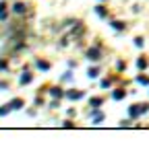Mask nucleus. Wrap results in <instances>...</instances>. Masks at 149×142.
<instances>
[{
    "label": "nucleus",
    "instance_id": "18",
    "mask_svg": "<svg viewBox=\"0 0 149 142\" xmlns=\"http://www.w3.org/2000/svg\"><path fill=\"white\" fill-rule=\"evenodd\" d=\"M135 45L137 47H143V37H135Z\"/></svg>",
    "mask_w": 149,
    "mask_h": 142
},
{
    "label": "nucleus",
    "instance_id": "12",
    "mask_svg": "<svg viewBox=\"0 0 149 142\" xmlns=\"http://www.w3.org/2000/svg\"><path fill=\"white\" fill-rule=\"evenodd\" d=\"M87 76H89V78H97V76H100V70H97V68H89Z\"/></svg>",
    "mask_w": 149,
    "mask_h": 142
},
{
    "label": "nucleus",
    "instance_id": "15",
    "mask_svg": "<svg viewBox=\"0 0 149 142\" xmlns=\"http://www.w3.org/2000/svg\"><path fill=\"white\" fill-rule=\"evenodd\" d=\"M10 109H13V107H10V103H8V105H4V107L0 109V117H4V115H6V113H8Z\"/></svg>",
    "mask_w": 149,
    "mask_h": 142
},
{
    "label": "nucleus",
    "instance_id": "22",
    "mask_svg": "<svg viewBox=\"0 0 149 142\" xmlns=\"http://www.w3.org/2000/svg\"><path fill=\"white\" fill-rule=\"evenodd\" d=\"M100 2H106V0H100Z\"/></svg>",
    "mask_w": 149,
    "mask_h": 142
},
{
    "label": "nucleus",
    "instance_id": "10",
    "mask_svg": "<svg viewBox=\"0 0 149 142\" xmlns=\"http://www.w3.org/2000/svg\"><path fill=\"white\" fill-rule=\"evenodd\" d=\"M95 12H97V14L102 16V19H106V16H108V10H106V8H104L102 4H97V6H95Z\"/></svg>",
    "mask_w": 149,
    "mask_h": 142
},
{
    "label": "nucleus",
    "instance_id": "14",
    "mask_svg": "<svg viewBox=\"0 0 149 142\" xmlns=\"http://www.w3.org/2000/svg\"><path fill=\"white\" fill-rule=\"evenodd\" d=\"M37 68H40V70H50V64L44 62V60H37Z\"/></svg>",
    "mask_w": 149,
    "mask_h": 142
},
{
    "label": "nucleus",
    "instance_id": "2",
    "mask_svg": "<svg viewBox=\"0 0 149 142\" xmlns=\"http://www.w3.org/2000/svg\"><path fill=\"white\" fill-rule=\"evenodd\" d=\"M87 58H89L91 62H97V60L102 58V54H100L97 47H91V49H87Z\"/></svg>",
    "mask_w": 149,
    "mask_h": 142
},
{
    "label": "nucleus",
    "instance_id": "4",
    "mask_svg": "<svg viewBox=\"0 0 149 142\" xmlns=\"http://www.w3.org/2000/svg\"><path fill=\"white\" fill-rule=\"evenodd\" d=\"M50 95H52L54 99H60V97H64V93H62V88H60V86H52V88H50Z\"/></svg>",
    "mask_w": 149,
    "mask_h": 142
},
{
    "label": "nucleus",
    "instance_id": "17",
    "mask_svg": "<svg viewBox=\"0 0 149 142\" xmlns=\"http://www.w3.org/2000/svg\"><path fill=\"white\" fill-rule=\"evenodd\" d=\"M137 66L143 70V68H147V60H137Z\"/></svg>",
    "mask_w": 149,
    "mask_h": 142
},
{
    "label": "nucleus",
    "instance_id": "21",
    "mask_svg": "<svg viewBox=\"0 0 149 142\" xmlns=\"http://www.w3.org/2000/svg\"><path fill=\"white\" fill-rule=\"evenodd\" d=\"M62 126H64V128H72V121H70V119H66V121L62 123Z\"/></svg>",
    "mask_w": 149,
    "mask_h": 142
},
{
    "label": "nucleus",
    "instance_id": "16",
    "mask_svg": "<svg viewBox=\"0 0 149 142\" xmlns=\"http://www.w3.org/2000/svg\"><path fill=\"white\" fill-rule=\"evenodd\" d=\"M137 82H139V84H149V78H147V76H139Z\"/></svg>",
    "mask_w": 149,
    "mask_h": 142
},
{
    "label": "nucleus",
    "instance_id": "19",
    "mask_svg": "<svg viewBox=\"0 0 149 142\" xmlns=\"http://www.w3.org/2000/svg\"><path fill=\"white\" fill-rule=\"evenodd\" d=\"M8 68V62L6 60H0V70H6Z\"/></svg>",
    "mask_w": 149,
    "mask_h": 142
},
{
    "label": "nucleus",
    "instance_id": "1",
    "mask_svg": "<svg viewBox=\"0 0 149 142\" xmlns=\"http://www.w3.org/2000/svg\"><path fill=\"white\" fill-rule=\"evenodd\" d=\"M147 111H149V103H143V105H130V107H128L130 119H135V117H139V115H143V113H147Z\"/></svg>",
    "mask_w": 149,
    "mask_h": 142
},
{
    "label": "nucleus",
    "instance_id": "7",
    "mask_svg": "<svg viewBox=\"0 0 149 142\" xmlns=\"http://www.w3.org/2000/svg\"><path fill=\"white\" fill-rule=\"evenodd\" d=\"M23 105H25L23 99H13V101H10V107H13V109H21Z\"/></svg>",
    "mask_w": 149,
    "mask_h": 142
},
{
    "label": "nucleus",
    "instance_id": "5",
    "mask_svg": "<svg viewBox=\"0 0 149 142\" xmlns=\"http://www.w3.org/2000/svg\"><path fill=\"white\" fill-rule=\"evenodd\" d=\"M66 97L74 101V99H83V97H85V93H83V91H68V93H66Z\"/></svg>",
    "mask_w": 149,
    "mask_h": 142
},
{
    "label": "nucleus",
    "instance_id": "11",
    "mask_svg": "<svg viewBox=\"0 0 149 142\" xmlns=\"http://www.w3.org/2000/svg\"><path fill=\"white\" fill-rule=\"evenodd\" d=\"M33 80V74H29V72H25L23 76H21V84H29Z\"/></svg>",
    "mask_w": 149,
    "mask_h": 142
},
{
    "label": "nucleus",
    "instance_id": "20",
    "mask_svg": "<svg viewBox=\"0 0 149 142\" xmlns=\"http://www.w3.org/2000/svg\"><path fill=\"white\" fill-rule=\"evenodd\" d=\"M110 84H112V80H110V78H106V80H102V86H104V88H108Z\"/></svg>",
    "mask_w": 149,
    "mask_h": 142
},
{
    "label": "nucleus",
    "instance_id": "6",
    "mask_svg": "<svg viewBox=\"0 0 149 142\" xmlns=\"http://www.w3.org/2000/svg\"><path fill=\"white\" fill-rule=\"evenodd\" d=\"M27 10V6L23 4V2H15V6H13V12H17V14H23Z\"/></svg>",
    "mask_w": 149,
    "mask_h": 142
},
{
    "label": "nucleus",
    "instance_id": "3",
    "mask_svg": "<svg viewBox=\"0 0 149 142\" xmlns=\"http://www.w3.org/2000/svg\"><path fill=\"white\" fill-rule=\"evenodd\" d=\"M124 97H126V91H124V88H116V91L112 93V99H114V101H120V99H124Z\"/></svg>",
    "mask_w": 149,
    "mask_h": 142
},
{
    "label": "nucleus",
    "instance_id": "9",
    "mask_svg": "<svg viewBox=\"0 0 149 142\" xmlns=\"http://www.w3.org/2000/svg\"><path fill=\"white\" fill-rule=\"evenodd\" d=\"M6 19V2L2 0V2H0V21H4Z\"/></svg>",
    "mask_w": 149,
    "mask_h": 142
},
{
    "label": "nucleus",
    "instance_id": "8",
    "mask_svg": "<svg viewBox=\"0 0 149 142\" xmlns=\"http://www.w3.org/2000/svg\"><path fill=\"white\" fill-rule=\"evenodd\" d=\"M102 103H104L102 97H93V99H89V105H91V107H100Z\"/></svg>",
    "mask_w": 149,
    "mask_h": 142
},
{
    "label": "nucleus",
    "instance_id": "13",
    "mask_svg": "<svg viewBox=\"0 0 149 142\" xmlns=\"http://www.w3.org/2000/svg\"><path fill=\"white\" fill-rule=\"evenodd\" d=\"M112 27H114V29H116V31H122V29H124V27H126V25H124V23H122V21H112Z\"/></svg>",
    "mask_w": 149,
    "mask_h": 142
}]
</instances>
